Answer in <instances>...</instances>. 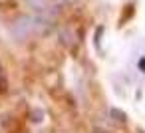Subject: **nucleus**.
I'll return each instance as SVG.
<instances>
[{"mask_svg": "<svg viewBox=\"0 0 145 133\" xmlns=\"http://www.w3.org/2000/svg\"><path fill=\"white\" fill-rule=\"evenodd\" d=\"M101 34H103V26H97L95 28V38H93L95 48H101Z\"/></svg>", "mask_w": 145, "mask_h": 133, "instance_id": "4", "label": "nucleus"}, {"mask_svg": "<svg viewBox=\"0 0 145 133\" xmlns=\"http://www.w3.org/2000/svg\"><path fill=\"white\" fill-rule=\"evenodd\" d=\"M12 36L16 40H26L30 34H40V26H38V16H20L12 28H10Z\"/></svg>", "mask_w": 145, "mask_h": 133, "instance_id": "1", "label": "nucleus"}, {"mask_svg": "<svg viewBox=\"0 0 145 133\" xmlns=\"http://www.w3.org/2000/svg\"><path fill=\"white\" fill-rule=\"evenodd\" d=\"M109 117L115 123H119V125H125L127 123V113L121 111V109H117V107H109Z\"/></svg>", "mask_w": 145, "mask_h": 133, "instance_id": "3", "label": "nucleus"}, {"mask_svg": "<svg viewBox=\"0 0 145 133\" xmlns=\"http://www.w3.org/2000/svg\"><path fill=\"white\" fill-rule=\"evenodd\" d=\"M91 133H111V131H107V129H103V127H93Z\"/></svg>", "mask_w": 145, "mask_h": 133, "instance_id": "5", "label": "nucleus"}, {"mask_svg": "<svg viewBox=\"0 0 145 133\" xmlns=\"http://www.w3.org/2000/svg\"><path fill=\"white\" fill-rule=\"evenodd\" d=\"M137 133H145V129H137Z\"/></svg>", "mask_w": 145, "mask_h": 133, "instance_id": "6", "label": "nucleus"}, {"mask_svg": "<svg viewBox=\"0 0 145 133\" xmlns=\"http://www.w3.org/2000/svg\"><path fill=\"white\" fill-rule=\"evenodd\" d=\"M60 44L64 46V48H68V50H76V46H78V36H76V32L72 30V28H62L60 30Z\"/></svg>", "mask_w": 145, "mask_h": 133, "instance_id": "2", "label": "nucleus"}]
</instances>
